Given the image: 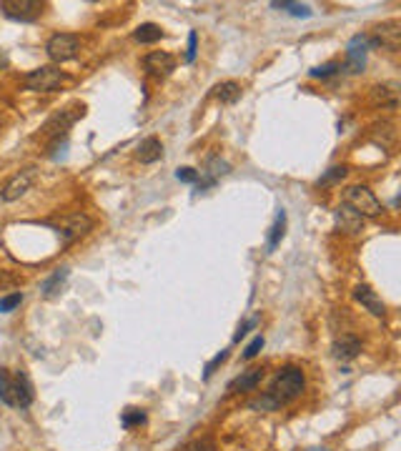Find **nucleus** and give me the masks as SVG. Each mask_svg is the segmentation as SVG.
Returning a JSON list of instances; mask_svg holds the SVG:
<instances>
[{
  "instance_id": "obj_31",
  "label": "nucleus",
  "mask_w": 401,
  "mask_h": 451,
  "mask_svg": "<svg viewBox=\"0 0 401 451\" xmlns=\"http://www.w3.org/2000/svg\"><path fill=\"white\" fill-rule=\"evenodd\" d=\"M175 178H178L181 183H193V186H196L198 178H201V173H198L196 168L183 166V168H178V171H175Z\"/></svg>"
},
{
  "instance_id": "obj_17",
  "label": "nucleus",
  "mask_w": 401,
  "mask_h": 451,
  "mask_svg": "<svg viewBox=\"0 0 401 451\" xmlns=\"http://www.w3.org/2000/svg\"><path fill=\"white\" fill-rule=\"evenodd\" d=\"M263 378V369H248L241 376H236L231 384H228V391L231 393H246V391H256L258 384Z\"/></svg>"
},
{
  "instance_id": "obj_25",
  "label": "nucleus",
  "mask_w": 401,
  "mask_h": 451,
  "mask_svg": "<svg viewBox=\"0 0 401 451\" xmlns=\"http://www.w3.org/2000/svg\"><path fill=\"white\" fill-rule=\"evenodd\" d=\"M121 424H123V429L141 426V424H146V411H143V409H136V406H128L123 414H121Z\"/></svg>"
},
{
  "instance_id": "obj_10",
  "label": "nucleus",
  "mask_w": 401,
  "mask_h": 451,
  "mask_svg": "<svg viewBox=\"0 0 401 451\" xmlns=\"http://www.w3.org/2000/svg\"><path fill=\"white\" fill-rule=\"evenodd\" d=\"M401 45V23L387 21L374 28V36L369 38V48H384V51L396 53Z\"/></svg>"
},
{
  "instance_id": "obj_36",
  "label": "nucleus",
  "mask_w": 401,
  "mask_h": 451,
  "mask_svg": "<svg viewBox=\"0 0 401 451\" xmlns=\"http://www.w3.org/2000/svg\"><path fill=\"white\" fill-rule=\"evenodd\" d=\"M8 68V56H5V51H0V71H5Z\"/></svg>"
},
{
  "instance_id": "obj_15",
  "label": "nucleus",
  "mask_w": 401,
  "mask_h": 451,
  "mask_svg": "<svg viewBox=\"0 0 401 451\" xmlns=\"http://www.w3.org/2000/svg\"><path fill=\"white\" fill-rule=\"evenodd\" d=\"M354 299H356L359 304L364 306V308H366L369 313H372V316H384V313H387V306H384L381 296H379L376 291H374L372 286L359 284L356 289H354Z\"/></svg>"
},
{
  "instance_id": "obj_6",
  "label": "nucleus",
  "mask_w": 401,
  "mask_h": 451,
  "mask_svg": "<svg viewBox=\"0 0 401 451\" xmlns=\"http://www.w3.org/2000/svg\"><path fill=\"white\" fill-rule=\"evenodd\" d=\"M83 113H86V106H83V103H75V106H71V108L56 113V116L45 123L43 133H45V138L51 141V148L60 146V141H66L68 128H71V125H73L75 121L83 116Z\"/></svg>"
},
{
  "instance_id": "obj_11",
  "label": "nucleus",
  "mask_w": 401,
  "mask_h": 451,
  "mask_svg": "<svg viewBox=\"0 0 401 451\" xmlns=\"http://www.w3.org/2000/svg\"><path fill=\"white\" fill-rule=\"evenodd\" d=\"M366 53H369V36L359 33L346 45V68L349 73H361L366 68Z\"/></svg>"
},
{
  "instance_id": "obj_23",
  "label": "nucleus",
  "mask_w": 401,
  "mask_h": 451,
  "mask_svg": "<svg viewBox=\"0 0 401 451\" xmlns=\"http://www.w3.org/2000/svg\"><path fill=\"white\" fill-rule=\"evenodd\" d=\"M213 90L219 95V101L226 103V106H234L241 98V93H243V90H241V83H236V80H223V83H219Z\"/></svg>"
},
{
  "instance_id": "obj_30",
  "label": "nucleus",
  "mask_w": 401,
  "mask_h": 451,
  "mask_svg": "<svg viewBox=\"0 0 401 451\" xmlns=\"http://www.w3.org/2000/svg\"><path fill=\"white\" fill-rule=\"evenodd\" d=\"M226 358H228V351L223 349V351H219V354H216V356H213L211 361H208V364L204 366V378H206V381H208V378H211L213 374H216V369H219V366L223 364Z\"/></svg>"
},
{
  "instance_id": "obj_8",
  "label": "nucleus",
  "mask_w": 401,
  "mask_h": 451,
  "mask_svg": "<svg viewBox=\"0 0 401 451\" xmlns=\"http://www.w3.org/2000/svg\"><path fill=\"white\" fill-rule=\"evenodd\" d=\"M43 3L40 0H0V10L5 18L18 23H33L43 15Z\"/></svg>"
},
{
  "instance_id": "obj_26",
  "label": "nucleus",
  "mask_w": 401,
  "mask_h": 451,
  "mask_svg": "<svg viewBox=\"0 0 401 451\" xmlns=\"http://www.w3.org/2000/svg\"><path fill=\"white\" fill-rule=\"evenodd\" d=\"M181 451H219V444H216V439L206 434V437L191 439L189 444L183 446Z\"/></svg>"
},
{
  "instance_id": "obj_7",
  "label": "nucleus",
  "mask_w": 401,
  "mask_h": 451,
  "mask_svg": "<svg viewBox=\"0 0 401 451\" xmlns=\"http://www.w3.org/2000/svg\"><path fill=\"white\" fill-rule=\"evenodd\" d=\"M80 51V38L73 33H56L51 36V40L45 43V53L53 63H66V60H73Z\"/></svg>"
},
{
  "instance_id": "obj_27",
  "label": "nucleus",
  "mask_w": 401,
  "mask_h": 451,
  "mask_svg": "<svg viewBox=\"0 0 401 451\" xmlns=\"http://www.w3.org/2000/svg\"><path fill=\"white\" fill-rule=\"evenodd\" d=\"M346 173H349V168H346V166H331L326 173H324L319 181H316V186H331V183H339Z\"/></svg>"
},
{
  "instance_id": "obj_12",
  "label": "nucleus",
  "mask_w": 401,
  "mask_h": 451,
  "mask_svg": "<svg viewBox=\"0 0 401 451\" xmlns=\"http://www.w3.org/2000/svg\"><path fill=\"white\" fill-rule=\"evenodd\" d=\"M228 171H231V166H228L221 156H208L204 171H198L201 178H198V183H196V191L198 193H201V191H208L211 186H216V181H219L221 175H226Z\"/></svg>"
},
{
  "instance_id": "obj_18",
  "label": "nucleus",
  "mask_w": 401,
  "mask_h": 451,
  "mask_svg": "<svg viewBox=\"0 0 401 451\" xmlns=\"http://www.w3.org/2000/svg\"><path fill=\"white\" fill-rule=\"evenodd\" d=\"M136 158L141 163H156V160L163 158V143L156 136H148L138 143V151H136Z\"/></svg>"
},
{
  "instance_id": "obj_33",
  "label": "nucleus",
  "mask_w": 401,
  "mask_h": 451,
  "mask_svg": "<svg viewBox=\"0 0 401 451\" xmlns=\"http://www.w3.org/2000/svg\"><path fill=\"white\" fill-rule=\"evenodd\" d=\"M196 51H198V33L191 30L189 33V51H186V63H193L196 60Z\"/></svg>"
},
{
  "instance_id": "obj_37",
  "label": "nucleus",
  "mask_w": 401,
  "mask_h": 451,
  "mask_svg": "<svg viewBox=\"0 0 401 451\" xmlns=\"http://www.w3.org/2000/svg\"><path fill=\"white\" fill-rule=\"evenodd\" d=\"M306 451H328V449H324V446H314V449H306Z\"/></svg>"
},
{
  "instance_id": "obj_2",
  "label": "nucleus",
  "mask_w": 401,
  "mask_h": 451,
  "mask_svg": "<svg viewBox=\"0 0 401 451\" xmlns=\"http://www.w3.org/2000/svg\"><path fill=\"white\" fill-rule=\"evenodd\" d=\"M0 401L13 409H28L33 404V386L21 371L0 369Z\"/></svg>"
},
{
  "instance_id": "obj_29",
  "label": "nucleus",
  "mask_w": 401,
  "mask_h": 451,
  "mask_svg": "<svg viewBox=\"0 0 401 451\" xmlns=\"http://www.w3.org/2000/svg\"><path fill=\"white\" fill-rule=\"evenodd\" d=\"M21 304H23V293H21V291L8 293V296H3V299H0V313L15 311V308H18Z\"/></svg>"
},
{
  "instance_id": "obj_4",
  "label": "nucleus",
  "mask_w": 401,
  "mask_h": 451,
  "mask_svg": "<svg viewBox=\"0 0 401 451\" xmlns=\"http://www.w3.org/2000/svg\"><path fill=\"white\" fill-rule=\"evenodd\" d=\"M343 204L351 206L364 219H379L384 213V206H381V201L369 186H349L343 191Z\"/></svg>"
},
{
  "instance_id": "obj_21",
  "label": "nucleus",
  "mask_w": 401,
  "mask_h": 451,
  "mask_svg": "<svg viewBox=\"0 0 401 451\" xmlns=\"http://www.w3.org/2000/svg\"><path fill=\"white\" fill-rule=\"evenodd\" d=\"M68 273H71L68 269H58L51 278H45L43 286H40V291H43L45 299H53V296H58V293L63 291V286H66V281H68Z\"/></svg>"
},
{
  "instance_id": "obj_34",
  "label": "nucleus",
  "mask_w": 401,
  "mask_h": 451,
  "mask_svg": "<svg viewBox=\"0 0 401 451\" xmlns=\"http://www.w3.org/2000/svg\"><path fill=\"white\" fill-rule=\"evenodd\" d=\"M254 326H256V319H246L243 324H239V328H236V334H234V343H239Z\"/></svg>"
},
{
  "instance_id": "obj_3",
  "label": "nucleus",
  "mask_w": 401,
  "mask_h": 451,
  "mask_svg": "<svg viewBox=\"0 0 401 451\" xmlns=\"http://www.w3.org/2000/svg\"><path fill=\"white\" fill-rule=\"evenodd\" d=\"M45 226H51L53 231L63 239V243H73V241L83 239V236L90 233L93 219L83 211H73V213H63V216H56V219L45 221Z\"/></svg>"
},
{
  "instance_id": "obj_38",
  "label": "nucleus",
  "mask_w": 401,
  "mask_h": 451,
  "mask_svg": "<svg viewBox=\"0 0 401 451\" xmlns=\"http://www.w3.org/2000/svg\"><path fill=\"white\" fill-rule=\"evenodd\" d=\"M0 125H3V118H0Z\"/></svg>"
},
{
  "instance_id": "obj_20",
  "label": "nucleus",
  "mask_w": 401,
  "mask_h": 451,
  "mask_svg": "<svg viewBox=\"0 0 401 451\" xmlns=\"http://www.w3.org/2000/svg\"><path fill=\"white\" fill-rule=\"evenodd\" d=\"M163 36H166V33H163L160 25H156V23H141L138 28L133 30V40H136V43H143V45L158 43Z\"/></svg>"
},
{
  "instance_id": "obj_32",
  "label": "nucleus",
  "mask_w": 401,
  "mask_h": 451,
  "mask_svg": "<svg viewBox=\"0 0 401 451\" xmlns=\"http://www.w3.org/2000/svg\"><path fill=\"white\" fill-rule=\"evenodd\" d=\"M263 343H266V341H263V336H256L254 341H251L246 349H243V361H251V358L258 356V351L263 349Z\"/></svg>"
},
{
  "instance_id": "obj_28",
  "label": "nucleus",
  "mask_w": 401,
  "mask_h": 451,
  "mask_svg": "<svg viewBox=\"0 0 401 451\" xmlns=\"http://www.w3.org/2000/svg\"><path fill=\"white\" fill-rule=\"evenodd\" d=\"M339 71H341V66H339V63H336V60H331V63H324V66H316L314 71H311V78H331V75H336L339 73Z\"/></svg>"
},
{
  "instance_id": "obj_35",
  "label": "nucleus",
  "mask_w": 401,
  "mask_h": 451,
  "mask_svg": "<svg viewBox=\"0 0 401 451\" xmlns=\"http://www.w3.org/2000/svg\"><path fill=\"white\" fill-rule=\"evenodd\" d=\"M21 281V278L15 276V273H8V271H0V291H5L10 286H15Z\"/></svg>"
},
{
  "instance_id": "obj_13",
  "label": "nucleus",
  "mask_w": 401,
  "mask_h": 451,
  "mask_svg": "<svg viewBox=\"0 0 401 451\" xmlns=\"http://www.w3.org/2000/svg\"><path fill=\"white\" fill-rule=\"evenodd\" d=\"M143 68L156 78H168L175 71V58L166 51H154L143 56Z\"/></svg>"
},
{
  "instance_id": "obj_1",
  "label": "nucleus",
  "mask_w": 401,
  "mask_h": 451,
  "mask_svg": "<svg viewBox=\"0 0 401 451\" xmlns=\"http://www.w3.org/2000/svg\"><path fill=\"white\" fill-rule=\"evenodd\" d=\"M304 389H306V376H304V371H301L299 366L289 364L276 374V378L271 381V389L266 393H269L271 399H274V404L281 409V406H286V404H291L293 399H299L301 393H304Z\"/></svg>"
},
{
  "instance_id": "obj_9",
  "label": "nucleus",
  "mask_w": 401,
  "mask_h": 451,
  "mask_svg": "<svg viewBox=\"0 0 401 451\" xmlns=\"http://www.w3.org/2000/svg\"><path fill=\"white\" fill-rule=\"evenodd\" d=\"M36 175H38V171L33 166L23 168L21 173H15L13 178H10V181L3 186V191H0V198H3L5 204H13V201L23 198L30 188H33V183H36Z\"/></svg>"
},
{
  "instance_id": "obj_5",
  "label": "nucleus",
  "mask_w": 401,
  "mask_h": 451,
  "mask_svg": "<svg viewBox=\"0 0 401 451\" xmlns=\"http://www.w3.org/2000/svg\"><path fill=\"white\" fill-rule=\"evenodd\" d=\"M68 80V75L56 66H40L36 71L23 75V86L25 90H33V93H53L56 88H60Z\"/></svg>"
},
{
  "instance_id": "obj_22",
  "label": "nucleus",
  "mask_w": 401,
  "mask_h": 451,
  "mask_svg": "<svg viewBox=\"0 0 401 451\" xmlns=\"http://www.w3.org/2000/svg\"><path fill=\"white\" fill-rule=\"evenodd\" d=\"M284 233H286V211L284 208H278L276 221H274V226H271V231H269V241H266V254H271V251L281 243Z\"/></svg>"
},
{
  "instance_id": "obj_14",
  "label": "nucleus",
  "mask_w": 401,
  "mask_h": 451,
  "mask_svg": "<svg viewBox=\"0 0 401 451\" xmlns=\"http://www.w3.org/2000/svg\"><path fill=\"white\" fill-rule=\"evenodd\" d=\"M334 221H336V228H339V231L351 233V236H356V233L364 231V223H366L364 216H359V213L346 204H341L334 211Z\"/></svg>"
},
{
  "instance_id": "obj_24",
  "label": "nucleus",
  "mask_w": 401,
  "mask_h": 451,
  "mask_svg": "<svg viewBox=\"0 0 401 451\" xmlns=\"http://www.w3.org/2000/svg\"><path fill=\"white\" fill-rule=\"evenodd\" d=\"M271 8H276V10H286V13H291L293 18H308V15H311V8L308 5H301V3H289V0H274Z\"/></svg>"
},
{
  "instance_id": "obj_16",
  "label": "nucleus",
  "mask_w": 401,
  "mask_h": 451,
  "mask_svg": "<svg viewBox=\"0 0 401 451\" xmlns=\"http://www.w3.org/2000/svg\"><path fill=\"white\" fill-rule=\"evenodd\" d=\"M331 354H334V358H339V361H354V358L361 354V341H359L354 334H343L334 341Z\"/></svg>"
},
{
  "instance_id": "obj_19",
  "label": "nucleus",
  "mask_w": 401,
  "mask_h": 451,
  "mask_svg": "<svg viewBox=\"0 0 401 451\" xmlns=\"http://www.w3.org/2000/svg\"><path fill=\"white\" fill-rule=\"evenodd\" d=\"M374 101L381 108L394 110L399 106V86L396 83H387V86H376L374 88Z\"/></svg>"
}]
</instances>
